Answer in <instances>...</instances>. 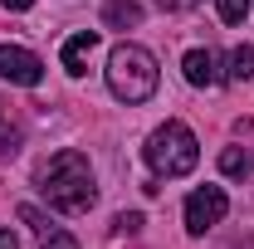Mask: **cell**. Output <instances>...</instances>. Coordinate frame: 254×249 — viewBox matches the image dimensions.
Segmentation results:
<instances>
[{
	"instance_id": "obj_8",
	"label": "cell",
	"mask_w": 254,
	"mask_h": 249,
	"mask_svg": "<svg viewBox=\"0 0 254 249\" xmlns=\"http://www.w3.org/2000/svg\"><path fill=\"white\" fill-rule=\"evenodd\" d=\"M93 49H98V30H83V34H73L68 44L59 49V59L68 73H83L88 68V59H93Z\"/></svg>"
},
{
	"instance_id": "obj_1",
	"label": "cell",
	"mask_w": 254,
	"mask_h": 249,
	"mask_svg": "<svg viewBox=\"0 0 254 249\" xmlns=\"http://www.w3.org/2000/svg\"><path fill=\"white\" fill-rule=\"evenodd\" d=\"M39 190H44V200L64 210V215H83L88 205L98 200V186H93V166H88V156L83 152H59L44 171H39Z\"/></svg>"
},
{
	"instance_id": "obj_7",
	"label": "cell",
	"mask_w": 254,
	"mask_h": 249,
	"mask_svg": "<svg viewBox=\"0 0 254 249\" xmlns=\"http://www.w3.org/2000/svg\"><path fill=\"white\" fill-rule=\"evenodd\" d=\"M181 73H186L190 88H210V83H220V63L210 49H190L186 59H181Z\"/></svg>"
},
{
	"instance_id": "obj_4",
	"label": "cell",
	"mask_w": 254,
	"mask_h": 249,
	"mask_svg": "<svg viewBox=\"0 0 254 249\" xmlns=\"http://www.w3.org/2000/svg\"><path fill=\"white\" fill-rule=\"evenodd\" d=\"M225 210H230V195H225L220 186H200L186 195V230L190 235H205L210 225H220Z\"/></svg>"
},
{
	"instance_id": "obj_9",
	"label": "cell",
	"mask_w": 254,
	"mask_h": 249,
	"mask_svg": "<svg viewBox=\"0 0 254 249\" xmlns=\"http://www.w3.org/2000/svg\"><path fill=\"white\" fill-rule=\"evenodd\" d=\"M103 25H108V30H132V25H142V5H137V0H108V5H103Z\"/></svg>"
},
{
	"instance_id": "obj_15",
	"label": "cell",
	"mask_w": 254,
	"mask_h": 249,
	"mask_svg": "<svg viewBox=\"0 0 254 249\" xmlns=\"http://www.w3.org/2000/svg\"><path fill=\"white\" fill-rule=\"evenodd\" d=\"M34 0H5V10H30Z\"/></svg>"
},
{
	"instance_id": "obj_14",
	"label": "cell",
	"mask_w": 254,
	"mask_h": 249,
	"mask_svg": "<svg viewBox=\"0 0 254 249\" xmlns=\"http://www.w3.org/2000/svg\"><path fill=\"white\" fill-rule=\"evenodd\" d=\"M0 249H20V240H15V230H0Z\"/></svg>"
},
{
	"instance_id": "obj_11",
	"label": "cell",
	"mask_w": 254,
	"mask_h": 249,
	"mask_svg": "<svg viewBox=\"0 0 254 249\" xmlns=\"http://www.w3.org/2000/svg\"><path fill=\"white\" fill-rule=\"evenodd\" d=\"M215 5H220L225 25H245V15H250V0H215Z\"/></svg>"
},
{
	"instance_id": "obj_12",
	"label": "cell",
	"mask_w": 254,
	"mask_h": 249,
	"mask_svg": "<svg viewBox=\"0 0 254 249\" xmlns=\"http://www.w3.org/2000/svg\"><path fill=\"white\" fill-rule=\"evenodd\" d=\"M220 166H225V176H250V156L240 152V147H230V152L220 156Z\"/></svg>"
},
{
	"instance_id": "obj_10",
	"label": "cell",
	"mask_w": 254,
	"mask_h": 249,
	"mask_svg": "<svg viewBox=\"0 0 254 249\" xmlns=\"http://www.w3.org/2000/svg\"><path fill=\"white\" fill-rule=\"evenodd\" d=\"M225 78H230V83H245V78H254V49H250V44H240V49L230 54Z\"/></svg>"
},
{
	"instance_id": "obj_13",
	"label": "cell",
	"mask_w": 254,
	"mask_h": 249,
	"mask_svg": "<svg viewBox=\"0 0 254 249\" xmlns=\"http://www.w3.org/2000/svg\"><path fill=\"white\" fill-rule=\"evenodd\" d=\"M113 225H118V235H137V230H142V215L132 210V215H118Z\"/></svg>"
},
{
	"instance_id": "obj_2",
	"label": "cell",
	"mask_w": 254,
	"mask_h": 249,
	"mask_svg": "<svg viewBox=\"0 0 254 249\" xmlns=\"http://www.w3.org/2000/svg\"><path fill=\"white\" fill-rule=\"evenodd\" d=\"M157 78H161V68L152 59V49H142V44H118L108 54V88L123 103H147L157 93Z\"/></svg>"
},
{
	"instance_id": "obj_6",
	"label": "cell",
	"mask_w": 254,
	"mask_h": 249,
	"mask_svg": "<svg viewBox=\"0 0 254 249\" xmlns=\"http://www.w3.org/2000/svg\"><path fill=\"white\" fill-rule=\"evenodd\" d=\"M20 220L34 230V240H39V249H78V240L68 235V230H59L54 220L44 215L39 205H20Z\"/></svg>"
},
{
	"instance_id": "obj_3",
	"label": "cell",
	"mask_w": 254,
	"mask_h": 249,
	"mask_svg": "<svg viewBox=\"0 0 254 249\" xmlns=\"http://www.w3.org/2000/svg\"><path fill=\"white\" fill-rule=\"evenodd\" d=\"M147 166L157 171V176H166V181H176V176H190L195 171V161H200V142H195V132H190L186 123H161L152 137H147Z\"/></svg>"
},
{
	"instance_id": "obj_5",
	"label": "cell",
	"mask_w": 254,
	"mask_h": 249,
	"mask_svg": "<svg viewBox=\"0 0 254 249\" xmlns=\"http://www.w3.org/2000/svg\"><path fill=\"white\" fill-rule=\"evenodd\" d=\"M0 78H10V83H25V88H34V83L44 78V63H39V54L20 49V44H0Z\"/></svg>"
}]
</instances>
